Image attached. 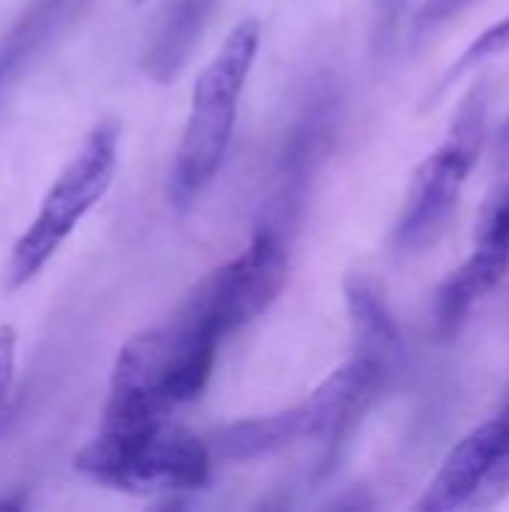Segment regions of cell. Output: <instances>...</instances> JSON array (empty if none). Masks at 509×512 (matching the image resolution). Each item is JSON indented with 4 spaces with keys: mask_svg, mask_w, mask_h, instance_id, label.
<instances>
[{
    "mask_svg": "<svg viewBox=\"0 0 509 512\" xmlns=\"http://www.w3.org/2000/svg\"><path fill=\"white\" fill-rule=\"evenodd\" d=\"M72 465L87 480L117 492L171 495L204 489L213 453L171 414L108 399L99 432L75 453Z\"/></svg>",
    "mask_w": 509,
    "mask_h": 512,
    "instance_id": "6da1fadb",
    "label": "cell"
},
{
    "mask_svg": "<svg viewBox=\"0 0 509 512\" xmlns=\"http://www.w3.org/2000/svg\"><path fill=\"white\" fill-rule=\"evenodd\" d=\"M261 45V21L240 18L210 57L192 87L189 114L168 168V204L177 213L195 207L204 189L216 180L234 138L237 105Z\"/></svg>",
    "mask_w": 509,
    "mask_h": 512,
    "instance_id": "7a4b0ae2",
    "label": "cell"
},
{
    "mask_svg": "<svg viewBox=\"0 0 509 512\" xmlns=\"http://www.w3.org/2000/svg\"><path fill=\"white\" fill-rule=\"evenodd\" d=\"M117 162L120 123L99 120L42 195L33 222L15 240L3 267L6 291H18L42 273V267L57 255L66 237L81 225V219L105 198L114 183Z\"/></svg>",
    "mask_w": 509,
    "mask_h": 512,
    "instance_id": "3957f363",
    "label": "cell"
},
{
    "mask_svg": "<svg viewBox=\"0 0 509 512\" xmlns=\"http://www.w3.org/2000/svg\"><path fill=\"white\" fill-rule=\"evenodd\" d=\"M486 144V90L474 87L447 138L411 174L402 213L393 228V249L399 255L426 252L453 222L462 189L480 162Z\"/></svg>",
    "mask_w": 509,
    "mask_h": 512,
    "instance_id": "277c9868",
    "label": "cell"
},
{
    "mask_svg": "<svg viewBox=\"0 0 509 512\" xmlns=\"http://www.w3.org/2000/svg\"><path fill=\"white\" fill-rule=\"evenodd\" d=\"M216 351V339L171 315L165 324L123 342L111 369L108 399L171 414L204 393Z\"/></svg>",
    "mask_w": 509,
    "mask_h": 512,
    "instance_id": "5b68a950",
    "label": "cell"
},
{
    "mask_svg": "<svg viewBox=\"0 0 509 512\" xmlns=\"http://www.w3.org/2000/svg\"><path fill=\"white\" fill-rule=\"evenodd\" d=\"M288 285V240L270 228L255 225L249 246L201 276L174 318L198 333L222 342L258 315H264Z\"/></svg>",
    "mask_w": 509,
    "mask_h": 512,
    "instance_id": "8992f818",
    "label": "cell"
},
{
    "mask_svg": "<svg viewBox=\"0 0 509 512\" xmlns=\"http://www.w3.org/2000/svg\"><path fill=\"white\" fill-rule=\"evenodd\" d=\"M339 105L342 99L333 84H318L303 102L279 150V159L273 168V189L258 216L261 228H270L288 240L291 228L300 222L312 180L336 144L339 111H342Z\"/></svg>",
    "mask_w": 509,
    "mask_h": 512,
    "instance_id": "52a82bcc",
    "label": "cell"
},
{
    "mask_svg": "<svg viewBox=\"0 0 509 512\" xmlns=\"http://www.w3.org/2000/svg\"><path fill=\"white\" fill-rule=\"evenodd\" d=\"M509 270V186H501L489 201L477 225L474 252L441 282L435 291V330L441 339H453L474 306L495 291Z\"/></svg>",
    "mask_w": 509,
    "mask_h": 512,
    "instance_id": "ba28073f",
    "label": "cell"
},
{
    "mask_svg": "<svg viewBox=\"0 0 509 512\" xmlns=\"http://www.w3.org/2000/svg\"><path fill=\"white\" fill-rule=\"evenodd\" d=\"M507 459L509 450L504 429L498 417H492L489 423L477 426L450 450V456L441 462L432 483L414 504V510L450 512L456 507H465Z\"/></svg>",
    "mask_w": 509,
    "mask_h": 512,
    "instance_id": "9c48e42d",
    "label": "cell"
},
{
    "mask_svg": "<svg viewBox=\"0 0 509 512\" xmlns=\"http://www.w3.org/2000/svg\"><path fill=\"white\" fill-rule=\"evenodd\" d=\"M345 309L351 321L354 354L393 378L405 360V342L381 288L363 273L345 276Z\"/></svg>",
    "mask_w": 509,
    "mask_h": 512,
    "instance_id": "30bf717a",
    "label": "cell"
},
{
    "mask_svg": "<svg viewBox=\"0 0 509 512\" xmlns=\"http://www.w3.org/2000/svg\"><path fill=\"white\" fill-rule=\"evenodd\" d=\"M300 441H312V414L306 399L294 408L249 417L216 429L207 441L213 459L225 462H255L273 453H282Z\"/></svg>",
    "mask_w": 509,
    "mask_h": 512,
    "instance_id": "8fae6325",
    "label": "cell"
},
{
    "mask_svg": "<svg viewBox=\"0 0 509 512\" xmlns=\"http://www.w3.org/2000/svg\"><path fill=\"white\" fill-rule=\"evenodd\" d=\"M219 0H168L150 45L144 48V72L156 84H171L186 69Z\"/></svg>",
    "mask_w": 509,
    "mask_h": 512,
    "instance_id": "7c38bea8",
    "label": "cell"
},
{
    "mask_svg": "<svg viewBox=\"0 0 509 512\" xmlns=\"http://www.w3.org/2000/svg\"><path fill=\"white\" fill-rule=\"evenodd\" d=\"M84 0H30L0 33V102Z\"/></svg>",
    "mask_w": 509,
    "mask_h": 512,
    "instance_id": "4fadbf2b",
    "label": "cell"
},
{
    "mask_svg": "<svg viewBox=\"0 0 509 512\" xmlns=\"http://www.w3.org/2000/svg\"><path fill=\"white\" fill-rule=\"evenodd\" d=\"M509 48V15L507 18H501L498 24H492V27H486L465 51H462V57L453 63V69L444 75V78H459L462 72H468L471 66H477V63H483V60H492V57H498V54H504Z\"/></svg>",
    "mask_w": 509,
    "mask_h": 512,
    "instance_id": "5bb4252c",
    "label": "cell"
},
{
    "mask_svg": "<svg viewBox=\"0 0 509 512\" xmlns=\"http://www.w3.org/2000/svg\"><path fill=\"white\" fill-rule=\"evenodd\" d=\"M15 366H18V333L15 327L0 324V435H3L12 390H15Z\"/></svg>",
    "mask_w": 509,
    "mask_h": 512,
    "instance_id": "9a60e30c",
    "label": "cell"
},
{
    "mask_svg": "<svg viewBox=\"0 0 509 512\" xmlns=\"http://www.w3.org/2000/svg\"><path fill=\"white\" fill-rule=\"evenodd\" d=\"M474 0H423V6L414 15V33L426 36L429 30L441 27L444 21L456 18L462 9H468Z\"/></svg>",
    "mask_w": 509,
    "mask_h": 512,
    "instance_id": "2e32d148",
    "label": "cell"
},
{
    "mask_svg": "<svg viewBox=\"0 0 509 512\" xmlns=\"http://www.w3.org/2000/svg\"><path fill=\"white\" fill-rule=\"evenodd\" d=\"M498 420H501V426H504V435H507V444H509V405L498 414Z\"/></svg>",
    "mask_w": 509,
    "mask_h": 512,
    "instance_id": "e0dca14e",
    "label": "cell"
},
{
    "mask_svg": "<svg viewBox=\"0 0 509 512\" xmlns=\"http://www.w3.org/2000/svg\"><path fill=\"white\" fill-rule=\"evenodd\" d=\"M501 144L509 150V117L504 120V126H501Z\"/></svg>",
    "mask_w": 509,
    "mask_h": 512,
    "instance_id": "ac0fdd59",
    "label": "cell"
},
{
    "mask_svg": "<svg viewBox=\"0 0 509 512\" xmlns=\"http://www.w3.org/2000/svg\"><path fill=\"white\" fill-rule=\"evenodd\" d=\"M132 6H144V3H150V0H129Z\"/></svg>",
    "mask_w": 509,
    "mask_h": 512,
    "instance_id": "d6986e66",
    "label": "cell"
}]
</instances>
